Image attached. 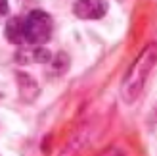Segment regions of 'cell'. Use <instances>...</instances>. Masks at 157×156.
<instances>
[{"label":"cell","mask_w":157,"mask_h":156,"mask_svg":"<svg viewBox=\"0 0 157 156\" xmlns=\"http://www.w3.org/2000/svg\"><path fill=\"white\" fill-rule=\"evenodd\" d=\"M157 64V43H150L146 48L138 54L136 62L128 69L127 77L121 85V96L127 104H132L144 91V85L150 77V72Z\"/></svg>","instance_id":"cell-1"},{"label":"cell","mask_w":157,"mask_h":156,"mask_svg":"<svg viewBox=\"0 0 157 156\" xmlns=\"http://www.w3.org/2000/svg\"><path fill=\"white\" fill-rule=\"evenodd\" d=\"M52 18L42 10L31 12L23 19V37L29 44H44L52 37Z\"/></svg>","instance_id":"cell-2"},{"label":"cell","mask_w":157,"mask_h":156,"mask_svg":"<svg viewBox=\"0 0 157 156\" xmlns=\"http://www.w3.org/2000/svg\"><path fill=\"white\" fill-rule=\"evenodd\" d=\"M73 14L78 19H101L107 14V0H77Z\"/></svg>","instance_id":"cell-3"},{"label":"cell","mask_w":157,"mask_h":156,"mask_svg":"<svg viewBox=\"0 0 157 156\" xmlns=\"http://www.w3.org/2000/svg\"><path fill=\"white\" fill-rule=\"evenodd\" d=\"M35 48L27 52V50H21L15 54V58H17V62H23V64H27V62H38V64H46V62H50L52 54L42 48V44H33Z\"/></svg>","instance_id":"cell-4"},{"label":"cell","mask_w":157,"mask_h":156,"mask_svg":"<svg viewBox=\"0 0 157 156\" xmlns=\"http://www.w3.org/2000/svg\"><path fill=\"white\" fill-rule=\"evenodd\" d=\"M4 35L10 43L13 44H23L25 43V37H23V19L21 18H12L6 23Z\"/></svg>","instance_id":"cell-5"},{"label":"cell","mask_w":157,"mask_h":156,"mask_svg":"<svg viewBox=\"0 0 157 156\" xmlns=\"http://www.w3.org/2000/svg\"><path fill=\"white\" fill-rule=\"evenodd\" d=\"M8 14V0H0V19Z\"/></svg>","instance_id":"cell-6"}]
</instances>
